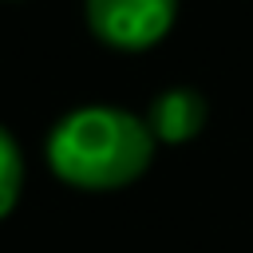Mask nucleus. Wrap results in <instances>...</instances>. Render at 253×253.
<instances>
[{"mask_svg":"<svg viewBox=\"0 0 253 253\" xmlns=\"http://www.w3.org/2000/svg\"><path fill=\"white\" fill-rule=\"evenodd\" d=\"M154 134L142 115L115 103H79L63 111L47 138V170L83 194H115L134 186L154 162Z\"/></svg>","mask_w":253,"mask_h":253,"instance_id":"nucleus-1","label":"nucleus"},{"mask_svg":"<svg viewBox=\"0 0 253 253\" xmlns=\"http://www.w3.org/2000/svg\"><path fill=\"white\" fill-rule=\"evenodd\" d=\"M178 4L182 0H83V20L103 47L138 55L174 32Z\"/></svg>","mask_w":253,"mask_h":253,"instance_id":"nucleus-2","label":"nucleus"},{"mask_svg":"<svg viewBox=\"0 0 253 253\" xmlns=\"http://www.w3.org/2000/svg\"><path fill=\"white\" fill-rule=\"evenodd\" d=\"M150 134L158 146H186L194 142L206 123H210V103L198 87H186V83H174V87H162L146 111H142Z\"/></svg>","mask_w":253,"mask_h":253,"instance_id":"nucleus-3","label":"nucleus"},{"mask_svg":"<svg viewBox=\"0 0 253 253\" xmlns=\"http://www.w3.org/2000/svg\"><path fill=\"white\" fill-rule=\"evenodd\" d=\"M24 150L16 142V134L0 123V221L20 206V194H24Z\"/></svg>","mask_w":253,"mask_h":253,"instance_id":"nucleus-4","label":"nucleus"}]
</instances>
